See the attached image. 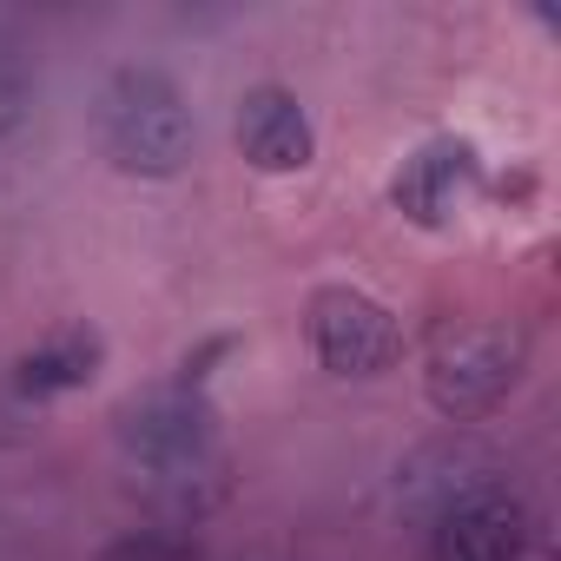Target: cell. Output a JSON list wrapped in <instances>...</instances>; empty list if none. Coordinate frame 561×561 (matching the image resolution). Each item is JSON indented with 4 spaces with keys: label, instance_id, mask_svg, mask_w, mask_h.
<instances>
[{
    "label": "cell",
    "instance_id": "1",
    "mask_svg": "<svg viewBox=\"0 0 561 561\" xmlns=\"http://www.w3.org/2000/svg\"><path fill=\"white\" fill-rule=\"evenodd\" d=\"M100 152L113 159V172L126 179H179L198 152V119L185 87L165 67H119L100 87Z\"/></svg>",
    "mask_w": 561,
    "mask_h": 561
},
{
    "label": "cell",
    "instance_id": "2",
    "mask_svg": "<svg viewBox=\"0 0 561 561\" xmlns=\"http://www.w3.org/2000/svg\"><path fill=\"white\" fill-rule=\"evenodd\" d=\"M522 370H528V337L515 324H462L430 351L423 397L443 423H476L508 403Z\"/></svg>",
    "mask_w": 561,
    "mask_h": 561
},
{
    "label": "cell",
    "instance_id": "3",
    "mask_svg": "<svg viewBox=\"0 0 561 561\" xmlns=\"http://www.w3.org/2000/svg\"><path fill=\"white\" fill-rule=\"evenodd\" d=\"M305 337L311 357L331 377H390L403 364V324L383 298L357 291V285H324L305 305Z\"/></svg>",
    "mask_w": 561,
    "mask_h": 561
},
{
    "label": "cell",
    "instance_id": "4",
    "mask_svg": "<svg viewBox=\"0 0 561 561\" xmlns=\"http://www.w3.org/2000/svg\"><path fill=\"white\" fill-rule=\"evenodd\" d=\"M495 489H502V456L482 436H462V430L416 443L397 462V482H390L397 508L416 515V522H443V515H456V508H469Z\"/></svg>",
    "mask_w": 561,
    "mask_h": 561
},
{
    "label": "cell",
    "instance_id": "5",
    "mask_svg": "<svg viewBox=\"0 0 561 561\" xmlns=\"http://www.w3.org/2000/svg\"><path fill=\"white\" fill-rule=\"evenodd\" d=\"M113 436H119V449H126L133 469L205 456V449H218V403L205 390L159 383V390H146V397H133V403L113 410Z\"/></svg>",
    "mask_w": 561,
    "mask_h": 561
},
{
    "label": "cell",
    "instance_id": "6",
    "mask_svg": "<svg viewBox=\"0 0 561 561\" xmlns=\"http://www.w3.org/2000/svg\"><path fill=\"white\" fill-rule=\"evenodd\" d=\"M231 139L244 152L251 172H271V179H285V172H305L318 159V126L305 113V100L291 87H277V80H257L238 93V113H231Z\"/></svg>",
    "mask_w": 561,
    "mask_h": 561
},
{
    "label": "cell",
    "instance_id": "7",
    "mask_svg": "<svg viewBox=\"0 0 561 561\" xmlns=\"http://www.w3.org/2000/svg\"><path fill=\"white\" fill-rule=\"evenodd\" d=\"M133 502L146 508L152 528H198L205 515H218L231 502V456H225V443L205 449V456L133 469Z\"/></svg>",
    "mask_w": 561,
    "mask_h": 561
},
{
    "label": "cell",
    "instance_id": "8",
    "mask_svg": "<svg viewBox=\"0 0 561 561\" xmlns=\"http://www.w3.org/2000/svg\"><path fill=\"white\" fill-rule=\"evenodd\" d=\"M476 179H482V159H476L469 139H430V146H416V152L403 159V172L390 179V205H397L410 225L436 231V225H449V211L476 192Z\"/></svg>",
    "mask_w": 561,
    "mask_h": 561
},
{
    "label": "cell",
    "instance_id": "9",
    "mask_svg": "<svg viewBox=\"0 0 561 561\" xmlns=\"http://www.w3.org/2000/svg\"><path fill=\"white\" fill-rule=\"evenodd\" d=\"M430 561H528V541H535V522H528V502L495 489L443 522H430Z\"/></svg>",
    "mask_w": 561,
    "mask_h": 561
},
{
    "label": "cell",
    "instance_id": "10",
    "mask_svg": "<svg viewBox=\"0 0 561 561\" xmlns=\"http://www.w3.org/2000/svg\"><path fill=\"white\" fill-rule=\"evenodd\" d=\"M100 370H106V337H100L93 324H67V331L27 344V351L14 357V397H27V403H54V397L87 390Z\"/></svg>",
    "mask_w": 561,
    "mask_h": 561
},
{
    "label": "cell",
    "instance_id": "11",
    "mask_svg": "<svg viewBox=\"0 0 561 561\" xmlns=\"http://www.w3.org/2000/svg\"><path fill=\"white\" fill-rule=\"evenodd\" d=\"M205 548L185 528H133L106 548V561H198Z\"/></svg>",
    "mask_w": 561,
    "mask_h": 561
},
{
    "label": "cell",
    "instance_id": "12",
    "mask_svg": "<svg viewBox=\"0 0 561 561\" xmlns=\"http://www.w3.org/2000/svg\"><path fill=\"white\" fill-rule=\"evenodd\" d=\"M27 106H34V80L14 54H0V139L27 126Z\"/></svg>",
    "mask_w": 561,
    "mask_h": 561
}]
</instances>
